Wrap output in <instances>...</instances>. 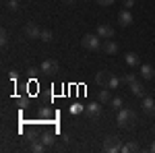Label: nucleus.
<instances>
[{"label":"nucleus","mask_w":155,"mask_h":153,"mask_svg":"<svg viewBox=\"0 0 155 153\" xmlns=\"http://www.w3.org/2000/svg\"><path fill=\"white\" fill-rule=\"evenodd\" d=\"M39 39H44V42H52V31H50V29H41Z\"/></svg>","instance_id":"nucleus-21"},{"label":"nucleus","mask_w":155,"mask_h":153,"mask_svg":"<svg viewBox=\"0 0 155 153\" xmlns=\"http://www.w3.org/2000/svg\"><path fill=\"white\" fill-rule=\"evenodd\" d=\"M126 64L128 66H141V56L137 52H128L126 54Z\"/></svg>","instance_id":"nucleus-15"},{"label":"nucleus","mask_w":155,"mask_h":153,"mask_svg":"<svg viewBox=\"0 0 155 153\" xmlns=\"http://www.w3.org/2000/svg\"><path fill=\"white\" fill-rule=\"evenodd\" d=\"M153 132H155V126H153Z\"/></svg>","instance_id":"nucleus-28"},{"label":"nucleus","mask_w":155,"mask_h":153,"mask_svg":"<svg viewBox=\"0 0 155 153\" xmlns=\"http://www.w3.org/2000/svg\"><path fill=\"white\" fill-rule=\"evenodd\" d=\"M25 33H27V37H29V39H39V35H41V29H39L35 23H29L27 27H25Z\"/></svg>","instance_id":"nucleus-10"},{"label":"nucleus","mask_w":155,"mask_h":153,"mask_svg":"<svg viewBox=\"0 0 155 153\" xmlns=\"http://www.w3.org/2000/svg\"><path fill=\"white\" fill-rule=\"evenodd\" d=\"M99 39H101L99 35H93V33H85V35L81 37V46H83L85 50H99V48H101Z\"/></svg>","instance_id":"nucleus-3"},{"label":"nucleus","mask_w":155,"mask_h":153,"mask_svg":"<svg viewBox=\"0 0 155 153\" xmlns=\"http://www.w3.org/2000/svg\"><path fill=\"white\" fill-rule=\"evenodd\" d=\"M8 39H11V37H8V31H6V29H2V31H0V46L4 48L6 44H8Z\"/></svg>","instance_id":"nucleus-20"},{"label":"nucleus","mask_w":155,"mask_h":153,"mask_svg":"<svg viewBox=\"0 0 155 153\" xmlns=\"http://www.w3.org/2000/svg\"><path fill=\"white\" fill-rule=\"evenodd\" d=\"M120 81L126 83V85H132V83L137 81V77H134V72H126L124 77H120Z\"/></svg>","instance_id":"nucleus-18"},{"label":"nucleus","mask_w":155,"mask_h":153,"mask_svg":"<svg viewBox=\"0 0 155 153\" xmlns=\"http://www.w3.org/2000/svg\"><path fill=\"white\" fill-rule=\"evenodd\" d=\"M110 104H112V110H116V112L124 108V101H122V97H114V99H112Z\"/></svg>","instance_id":"nucleus-19"},{"label":"nucleus","mask_w":155,"mask_h":153,"mask_svg":"<svg viewBox=\"0 0 155 153\" xmlns=\"http://www.w3.org/2000/svg\"><path fill=\"white\" fill-rule=\"evenodd\" d=\"M139 72H141V77H143L145 81H149V79H155V71L151 64H141L139 66Z\"/></svg>","instance_id":"nucleus-12"},{"label":"nucleus","mask_w":155,"mask_h":153,"mask_svg":"<svg viewBox=\"0 0 155 153\" xmlns=\"http://www.w3.org/2000/svg\"><path fill=\"white\" fill-rule=\"evenodd\" d=\"M97 35L101 37V39H112V37H114V29H112V25L101 23L99 27H97Z\"/></svg>","instance_id":"nucleus-7"},{"label":"nucleus","mask_w":155,"mask_h":153,"mask_svg":"<svg viewBox=\"0 0 155 153\" xmlns=\"http://www.w3.org/2000/svg\"><path fill=\"white\" fill-rule=\"evenodd\" d=\"M8 11H19V2H17V0H8Z\"/></svg>","instance_id":"nucleus-23"},{"label":"nucleus","mask_w":155,"mask_h":153,"mask_svg":"<svg viewBox=\"0 0 155 153\" xmlns=\"http://www.w3.org/2000/svg\"><path fill=\"white\" fill-rule=\"evenodd\" d=\"M141 106H143V112L147 116H155V99L153 97H147V95H145Z\"/></svg>","instance_id":"nucleus-8"},{"label":"nucleus","mask_w":155,"mask_h":153,"mask_svg":"<svg viewBox=\"0 0 155 153\" xmlns=\"http://www.w3.org/2000/svg\"><path fill=\"white\" fill-rule=\"evenodd\" d=\"M116 122H118V126H122V128H128V126H132L137 122V114L132 112L130 108H122V110H118Z\"/></svg>","instance_id":"nucleus-2"},{"label":"nucleus","mask_w":155,"mask_h":153,"mask_svg":"<svg viewBox=\"0 0 155 153\" xmlns=\"http://www.w3.org/2000/svg\"><path fill=\"white\" fill-rule=\"evenodd\" d=\"M151 151H153V153H155V143H153V145H151Z\"/></svg>","instance_id":"nucleus-27"},{"label":"nucleus","mask_w":155,"mask_h":153,"mask_svg":"<svg viewBox=\"0 0 155 153\" xmlns=\"http://www.w3.org/2000/svg\"><path fill=\"white\" fill-rule=\"evenodd\" d=\"M58 71H60L58 60H54V58H46L44 62H41V72H46V75H56Z\"/></svg>","instance_id":"nucleus-5"},{"label":"nucleus","mask_w":155,"mask_h":153,"mask_svg":"<svg viewBox=\"0 0 155 153\" xmlns=\"http://www.w3.org/2000/svg\"><path fill=\"white\" fill-rule=\"evenodd\" d=\"M118 23L122 25V27H128V25L132 23L130 8H124V11H120V15H118Z\"/></svg>","instance_id":"nucleus-11"},{"label":"nucleus","mask_w":155,"mask_h":153,"mask_svg":"<svg viewBox=\"0 0 155 153\" xmlns=\"http://www.w3.org/2000/svg\"><path fill=\"white\" fill-rule=\"evenodd\" d=\"M29 151L44 153V151H46V143L41 141V139H31V143H29Z\"/></svg>","instance_id":"nucleus-13"},{"label":"nucleus","mask_w":155,"mask_h":153,"mask_svg":"<svg viewBox=\"0 0 155 153\" xmlns=\"http://www.w3.org/2000/svg\"><path fill=\"white\" fill-rule=\"evenodd\" d=\"M41 141L46 143V145H52V143H54V135H50V132H48V135H44Z\"/></svg>","instance_id":"nucleus-22"},{"label":"nucleus","mask_w":155,"mask_h":153,"mask_svg":"<svg viewBox=\"0 0 155 153\" xmlns=\"http://www.w3.org/2000/svg\"><path fill=\"white\" fill-rule=\"evenodd\" d=\"M132 4H134V2H132V0H124V2H122V6H124V8H130Z\"/></svg>","instance_id":"nucleus-25"},{"label":"nucleus","mask_w":155,"mask_h":153,"mask_svg":"<svg viewBox=\"0 0 155 153\" xmlns=\"http://www.w3.org/2000/svg\"><path fill=\"white\" fill-rule=\"evenodd\" d=\"M99 6H110V4H114V0H95Z\"/></svg>","instance_id":"nucleus-24"},{"label":"nucleus","mask_w":155,"mask_h":153,"mask_svg":"<svg viewBox=\"0 0 155 153\" xmlns=\"http://www.w3.org/2000/svg\"><path fill=\"white\" fill-rule=\"evenodd\" d=\"M97 101H101V104H110L112 101V95H110V91H107L106 87H101V91L97 95Z\"/></svg>","instance_id":"nucleus-16"},{"label":"nucleus","mask_w":155,"mask_h":153,"mask_svg":"<svg viewBox=\"0 0 155 153\" xmlns=\"http://www.w3.org/2000/svg\"><path fill=\"white\" fill-rule=\"evenodd\" d=\"M95 83L99 87H106V89H116L120 85V79L110 71H99L95 75Z\"/></svg>","instance_id":"nucleus-1"},{"label":"nucleus","mask_w":155,"mask_h":153,"mask_svg":"<svg viewBox=\"0 0 155 153\" xmlns=\"http://www.w3.org/2000/svg\"><path fill=\"white\" fill-rule=\"evenodd\" d=\"M85 114L89 118H97L101 114V101H91V104H87V106H85Z\"/></svg>","instance_id":"nucleus-6"},{"label":"nucleus","mask_w":155,"mask_h":153,"mask_svg":"<svg viewBox=\"0 0 155 153\" xmlns=\"http://www.w3.org/2000/svg\"><path fill=\"white\" fill-rule=\"evenodd\" d=\"M64 4H66V6H72V4H74V0H64Z\"/></svg>","instance_id":"nucleus-26"},{"label":"nucleus","mask_w":155,"mask_h":153,"mask_svg":"<svg viewBox=\"0 0 155 153\" xmlns=\"http://www.w3.org/2000/svg\"><path fill=\"white\" fill-rule=\"evenodd\" d=\"M104 151H106V153H118V151H122V143H120V137H116V135L107 137L106 141H104Z\"/></svg>","instance_id":"nucleus-4"},{"label":"nucleus","mask_w":155,"mask_h":153,"mask_svg":"<svg viewBox=\"0 0 155 153\" xmlns=\"http://www.w3.org/2000/svg\"><path fill=\"white\" fill-rule=\"evenodd\" d=\"M101 50L106 52L107 56H114V54L118 52V44H116L114 39H104V44H101Z\"/></svg>","instance_id":"nucleus-9"},{"label":"nucleus","mask_w":155,"mask_h":153,"mask_svg":"<svg viewBox=\"0 0 155 153\" xmlns=\"http://www.w3.org/2000/svg\"><path fill=\"white\" fill-rule=\"evenodd\" d=\"M122 151L124 153H134V151H139V145H137L134 141H128V143L122 145Z\"/></svg>","instance_id":"nucleus-17"},{"label":"nucleus","mask_w":155,"mask_h":153,"mask_svg":"<svg viewBox=\"0 0 155 153\" xmlns=\"http://www.w3.org/2000/svg\"><path fill=\"white\" fill-rule=\"evenodd\" d=\"M153 81H155V79H153Z\"/></svg>","instance_id":"nucleus-29"},{"label":"nucleus","mask_w":155,"mask_h":153,"mask_svg":"<svg viewBox=\"0 0 155 153\" xmlns=\"http://www.w3.org/2000/svg\"><path fill=\"white\" fill-rule=\"evenodd\" d=\"M128 87H130V91L137 95V97H145V95H147V93H145V85H143V83L134 81L132 85H128Z\"/></svg>","instance_id":"nucleus-14"}]
</instances>
